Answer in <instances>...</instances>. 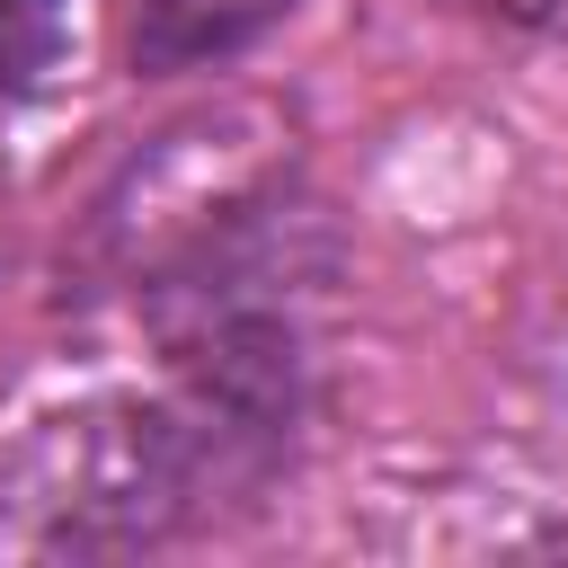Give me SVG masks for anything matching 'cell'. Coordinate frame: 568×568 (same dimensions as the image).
<instances>
[{
	"instance_id": "cell-1",
	"label": "cell",
	"mask_w": 568,
	"mask_h": 568,
	"mask_svg": "<svg viewBox=\"0 0 568 568\" xmlns=\"http://www.w3.org/2000/svg\"><path fill=\"white\" fill-rule=\"evenodd\" d=\"M240 426L195 399H98L71 417H44L9 462H0V541L9 550H142L160 541L195 488L204 462Z\"/></svg>"
},
{
	"instance_id": "cell-2",
	"label": "cell",
	"mask_w": 568,
	"mask_h": 568,
	"mask_svg": "<svg viewBox=\"0 0 568 568\" xmlns=\"http://www.w3.org/2000/svg\"><path fill=\"white\" fill-rule=\"evenodd\" d=\"M293 0H124V53L133 71H195L266 36Z\"/></svg>"
},
{
	"instance_id": "cell-3",
	"label": "cell",
	"mask_w": 568,
	"mask_h": 568,
	"mask_svg": "<svg viewBox=\"0 0 568 568\" xmlns=\"http://www.w3.org/2000/svg\"><path fill=\"white\" fill-rule=\"evenodd\" d=\"M53 53V0H0V98Z\"/></svg>"
},
{
	"instance_id": "cell-4",
	"label": "cell",
	"mask_w": 568,
	"mask_h": 568,
	"mask_svg": "<svg viewBox=\"0 0 568 568\" xmlns=\"http://www.w3.org/2000/svg\"><path fill=\"white\" fill-rule=\"evenodd\" d=\"M462 9H479V18H506V27H541V18H559L568 0H462Z\"/></svg>"
}]
</instances>
